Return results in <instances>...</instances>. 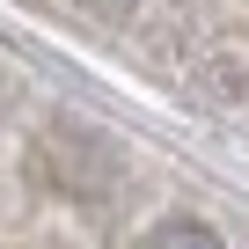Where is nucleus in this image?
I'll return each mask as SVG.
<instances>
[{
  "mask_svg": "<svg viewBox=\"0 0 249 249\" xmlns=\"http://www.w3.org/2000/svg\"><path fill=\"white\" fill-rule=\"evenodd\" d=\"M154 249H227L213 227H198V220H169L161 234H154Z\"/></svg>",
  "mask_w": 249,
  "mask_h": 249,
  "instance_id": "obj_1",
  "label": "nucleus"
},
{
  "mask_svg": "<svg viewBox=\"0 0 249 249\" xmlns=\"http://www.w3.org/2000/svg\"><path fill=\"white\" fill-rule=\"evenodd\" d=\"M88 8H103V15H124V8H132V0H88Z\"/></svg>",
  "mask_w": 249,
  "mask_h": 249,
  "instance_id": "obj_2",
  "label": "nucleus"
}]
</instances>
